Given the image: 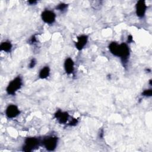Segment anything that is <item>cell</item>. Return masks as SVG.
<instances>
[{
	"mask_svg": "<svg viewBox=\"0 0 152 152\" xmlns=\"http://www.w3.org/2000/svg\"><path fill=\"white\" fill-rule=\"evenodd\" d=\"M42 20L47 24H52L55 22L56 18L55 14L50 10H45L41 14Z\"/></svg>",
	"mask_w": 152,
	"mask_h": 152,
	"instance_id": "obj_5",
	"label": "cell"
},
{
	"mask_svg": "<svg viewBox=\"0 0 152 152\" xmlns=\"http://www.w3.org/2000/svg\"><path fill=\"white\" fill-rule=\"evenodd\" d=\"M20 113V110L15 104H10L5 110V114L8 118H14L18 116Z\"/></svg>",
	"mask_w": 152,
	"mask_h": 152,
	"instance_id": "obj_6",
	"label": "cell"
},
{
	"mask_svg": "<svg viewBox=\"0 0 152 152\" xmlns=\"http://www.w3.org/2000/svg\"><path fill=\"white\" fill-rule=\"evenodd\" d=\"M77 123H78V120L77 119H75V118H73V119H72V120L69 122V125L70 126H75V125H77Z\"/></svg>",
	"mask_w": 152,
	"mask_h": 152,
	"instance_id": "obj_16",
	"label": "cell"
},
{
	"mask_svg": "<svg viewBox=\"0 0 152 152\" xmlns=\"http://www.w3.org/2000/svg\"><path fill=\"white\" fill-rule=\"evenodd\" d=\"M68 7V5L65 4V3H61L59 4H58L57 6H56V9L59 11H64V10H65V9L67 8Z\"/></svg>",
	"mask_w": 152,
	"mask_h": 152,
	"instance_id": "obj_14",
	"label": "cell"
},
{
	"mask_svg": "<svg viewBox=\"0 0 152 152\" xmlns=\"http://www.w3.org/2000/svg\"><path fill=\"white\" fill-rule=\"evenodd\" d=\"M129 56V49L127 44L122 43L119 45V50L118 57H119L123 62H126Z\"/></svg>",
	"mask_w": 152,
	"mask_h": 152,
	"instance_id": "obj_4",
	"label": "cell"
},
{
	"mask_svg": "<svg viewBox=\"0 0 152 152\" xmlns=\"http://www.w3.org/2000/svg\"><path fill=\"white\" fill-rule=\"evenodd\" d=\"M49 74H50L49 68L48 66H45L40 69L39 76L41 79H45L49 77Z\"/></svg>",
	"mask_w": 152,
	"mask_h": 152,
	"instance_id": "obj_13",
	"label": "cell"
},
{
	"mask_svg": "<svg viewBox=\"0 0 152 152\" xmlns=\"http://www.w3.org/2000/svg\"><path fill=\"white\" fill-rule=\"evenodd\" d=\"M55 117L60 124H64L68 119L69 114L66 112H62L59 110L55 113Z\"/></svg>",
	"mask_w": 152,
	"mask_h": 152,
	"instance_id": "obj_8",
	"label": "cell"
},
{
	"mask_svg": "<svg viewBox=\"0 0 152 152\" xmlns=\"http://www.w3.org/2000/svg\"><path fill=\"white\" fill-rule=\"evenodd\" d=\"M22 86V80L20 77H17L11 81L8 85L6 91L8 94L14 95L15 92L19 90Z\"/></svg>",
	"mask_w": 152,
	"mask_h": 152,
	"instance_id": "obj_1",
	"label": "cell"
},
{
	"mask_svg": "<svg viewBox=\"0 0 152 152\" xmlns=\"http://www.w3.org/2000/svg\"><path fill=\"white\" fill-rule=\"evenodd\" d=\"M136 14L138 17L142 18L144 16L146 9H147V5L145 4V2L142 0L138 1L136 4Z\"/></svg>",
	"mask_w": 152,
	"mask_h": 152,
	"instance_id": "obj_7",
	"label": "cell"
},
{
	"mask_svg": "<svg viewBox=\"0 0 152 152\" xmlns=\"http://www.w3.org/2000/svg\"><path fill=\"white\" fill-rule=\"evenodd\" d=\"M88 40V36L87 35L82 34L77 37V42L75 43V47L78 50H81L83 49L85 45L87 44Z\"/></svg>",
	"mask_w": 152,
	"mask_h": 152,
	"instance_id": "obj_9",
	"label": "cell"
},
{
	"mask_svg": "<svg viewBox=\"0 0 152 152\" xmlns=\"http://www.w3.org/2000/svg\"><path fill=\"white\" fill-rule=\"evenodd\" d=\"M39 140L35 137H28L24 141V145L23 150L24 151H31L34 148L38 147Z\"/></svg>",
	"mask_w": 152,
	"mask_h": 152,
	"instance_id": "obj_2",
	"label": "cell"
},
{
	"mask_svg": "<svg viewBox=\"0 0 152 152\" xmlns=\"http://www.w3.org/2000/svg\"><path fill=\"white\" fill-rule=\"evenodd\" d=\"M142 95L144 96H147V97H150L152 95V90L151 89H147L145 90L142 93Z\"/></svg>",
	"mask_w": 152,
	"mask_h": 152,
	"instance_id": "obj_15",
	"label": "cell"
},
{
	"mask_svg": "<svg viewBox=\"0 0 152 152\" xmlns=\"http://www.w3.org/2000/svg\"><path fill=\"white\" fill-rule=\"evenodd\" d=\"M36 63V60L34 59H31V61H30V62L29 64V68H33L35 66Z\"/></svg>",
	"mask_w": 152,
	"mask_h": 152,
	"instance_id": "obj_17",
	"label": "cell"
},
{
	"mask_svg": "<svg viewBox=\"0 0 152 152\" xmlns=\"http://www.w3.org/2000/svg\"><path fill=\"white\" fill-rule=\"evenodd\" d=\"M0 49L5 52H10L12 49V44L9 41L3 42L0 45Z\"/></svg>",
	"mask_w": 152,
	"mask_h": 152,
	"instance_id": "obj_12",
	"label": "cell"
},
{
	"mask_svg": "<svg viewBox=\"0 0 152 152\" xmlns=\"http://www.w3.org/2000/svg\"><path fill=\"white\" fill-rule=\"evenodd\" d=\"M36 42V37L35 36H33L31 38V40H30V42L31 43H34Z\"/></svg>",
	"mask_w": 152,
	"mask_h": 152,
	"instance_id": "obj_19",
	"label": "cell"
},
{
	"mask_svg": "<svg viewBox=\"0 0 152 152\" xmlns=\"http://www.w3.org/2000/svg\"><path fill=\"white\" fill-rule=\"evenodd\" d=\"M58 138L55 136H48L44 138L43 144L48 151H53L57 145Z\"/></svg>",
	"mask_w": 152,
	"mask_h": 152,
	"instance_id": "obj_3",
	"label": "cell"
},
{
	"mask_svg": "<svg viewBox=\"0 0 152 152\" xmlns=\"http://www.w3.org/2000/svg\"><path fill=\"white\" fill-rule=\"evenodd\" d=\"M64 68L65 72L68 74H71L73 72L74 69V62L71 58H67L64 62Z\"/></svg>",
	"mask_w": 152,
	"mask_h": 152,
	"instance_id": "obj_10",
	"label": "cell"
},
{
	"mask_svg": "<svg viewBox=\"0 0 152 152\" xmlns=\"http://www.w3.org/2000/svg\"><path fill=\"white\" fill-rule=\"evenodd\" d=\"M128 42L129 43H131L132 41V37L131 35H129L128 36V40H127Z\"/></svg>",
	"mask_w": 152,
	"mask_h": 152,
	"instance_id": "obj_18",
	"label": "cell"
},
{
	"mask_svg": "<svg viewBox=\"0 0 152 152\" xmlns=\"http://www.w3.org/2000/svg\"><path fill=\"white\" fill-rule=\"evenodd\" d=\"M28 2L30 4H31V5H33V4H36L37 2H36V1H28Z\"/></svg>",
	"mask_w": 152,
	"mask_h": 152,
	"instance_id": "obj_20",
	"label": "cell"
},
{
	"mask_svg": "<svg viewBox=\"0 0 152 152\" xmlns=\"http://www.w3.org/2000/svg\"><path fill=\"white\" fill-rule=\"evenodd\" d=\"M109 49L112 54L118 57L119 50V45L116 42H112L109 45Z\"/></svg>",
	"mask_w": 152,
	"mask_h": 152,
	"instance_id": "obj_11",
	"label": "cell"
}]
</instances>
